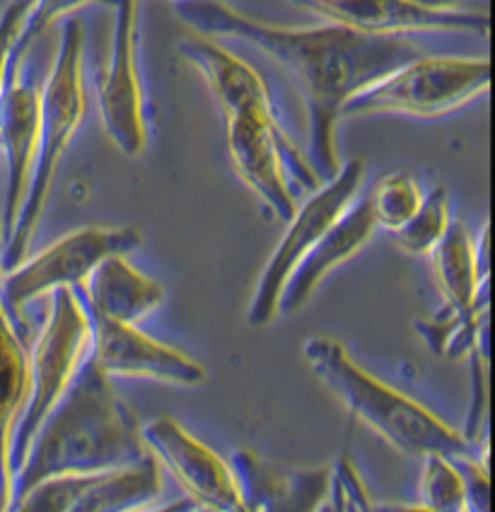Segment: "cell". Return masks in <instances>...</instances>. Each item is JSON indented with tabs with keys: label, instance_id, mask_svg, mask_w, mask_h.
<instances>
[{
	"label": "cell",
	"instance_id": "2",
	"mask_svg": "<svg viewBox=\"0 0 495 512\" xmlns=\"http://www.w3.org/2000/svg\"><path fill=\"white\" fill-rule=\"evenodd\" d=\"M145 455L136 413L116 394L112 377L85 358L13 474L8 510L46 479L126 467Z\"/></svg>",
	"mask_w": 495,
	"mask_h": 512
},
{
	"label": "cell",
	"instance_id": "1",
	"mask_svg": "<svg viewBox=\"0 0 495 512\" xmlns=\"http://www.w3.org/2000/svg\"><path fill=\"white\" fill-rule=\"evenodd\" d=\"M174 13L203 37H230L256 46L293 75L307 107V162L326 182L339 172L336 124L343 104L401 63L423 56L406 34H363L331 25L281 27L254 20L225 0H174Z\"/></svg>",
	"mask_w": 495,
	"mask_h": 512
},
{
	"label": "cell",
	"instance_id": "15",
	"mask_svg": "<svg viewBox=\"0 0 495 512\" xmlns=\"http://www.w3.org/2000/svg\"><path fill=\"white\" fill-rule=\"evenodd\" d=\"M90 327L92 343L87 358L107 377H143L179 387L206 382V370L194 358L153 339L136 324L90 314Z\"/></svg>",
	"mask_w": 495,
	"mask_h": 512
},
{
	"label": "cell",
	"instance_id": "16",
	"mask_svg": "<svg viewBox=\"0 0 495 512\" xmlns=\"http://www.w3.org/2000/svg\"><path fill=\"white\" fill-rule=\"evenodd\" d=\"M230 467L247 512H319L324 510L331 467H290L252 450H235Z\"/></svg>",
	"mask_w": 495,
	"mask_h": 512
},
{
	"label": "cell",
	"instance_id": "28",
	"mask_svg": "<svg viewBox=\"0 0 495 512\" xmlns=\"http://www.w3.org/2000/svg\"><path fill=\"white\" fill-rule=\"evenodd\" d=\"M172 3H174V0H172Z\"/></svg>",
	"mask_w": 495,
	"mask_h": 512
},
{
	"label": "cell",
	"instance_id": "6",
	"mask_svg": "<svg viewBox=\"0 0 495 512\" xmlns=\"http://www.w3.org/2000/svg\"><path fill=\"white\" fill-rule=\"evenodd\" d=\"M92 327L75 288L51 293V310L34 348L29 351V389L25 406L10 438V471L22 467L34 435L51 409L71 387L75 372L90 353ZM13 484V481H10Z\"/></svg>",
	"mask_w": 495,
	"mask_h": 512
},
{
	"label": "cell",
	"instance_id": "20",
	"mask_svg": "<svg viewBox=\"0 0 495 512\" xmlns=\"http://www.w3.org/2000/svg\"><path fill=\"white\" fill-rule=\"evenodd\" d=\"M428 256L442 295V305L457 314H467L476 307L488 305V278H483L479 271L476 240L471 237L467 225L452 220L445 237Z\"/></svg>",
	"mask_w": 495,
	"mask_h": 512
},
{
	"label": "cell",
	"instance_id": "19",
	"mask_svg": "<svg viewBox=\"0 0 495 512\" xmlns=\"http://www.w3.org/2000/svg\"><path fill=\"white\" fill-rule=\"evenodd\" d=\"M75 290L90 314L126 324L143 322L165 300L162 285L133 269L126 254H112L99 261Z\"/></svg>",
	"mask_w": 495,
	"mask_h": 512
},
{
	"label": "cell",
	"instance_id": "3",
	"mask_svg": "<svg viewBox=\"0 0 495 512\" xmlns=\"http://www.w3.org/2000/svg\"><path fill=\"white\" fill-rule=\"evenodd\" d=\"M302 356L319 382L346 406L353 418L375 430L401 455H447L454 459H488V445L467 440L409 394L389 387L355 363L348 348L331 336H310Z\"/></svg>",
	"mask_w": 495,
	"mask_h": 512
},
{
	"label": "cell",
	"instance_id": "23",
	"mask_svg": "<svg viewBox=\"0 0 495 512\" xmlns=\"http://www.w3.org/2000/svg\"><path fill=\"white\" fill-rule=\"evenodd\" d=\"M363 196L377 228L394 232L418 211L423 189L409 172H389L375 179Z\"/></svg>",
	"mask_w": 495,
	"mask_h": 512
},
{
	"label": "cell",
	"instance_id": "17",
	"mask_svg": "<svg viewBox=\"0 0 495 512\" xmlns=\"http://www.w3.org/2000/svg\"><path fill=\"white\" fill-rule=\"evenodd\" d=\"M377 225L372 220L365 196H355L351 206L343 211L329 230L319 237V242L297 261L293 273L283 285V293L278 298V314H293L312 298L317 285L339 269L348 259H353L375 235Z\"/></svg>",
	"mask_w": 495,
	"mask_h": 512
},
{
	"label": "cell",
	"instance_id": "18",
	"mask_svg": "<svg viewBox=\"0 0 495 512\" xmlns=\"http://www.w3.org/2000/svg\"><path fill=\"white\" fill-rule=\"evenodd\" d=\"M177 51L189 66H194L206 78L225 114L256 109V112L281 116L261 73L244 58L227 51L223 44L203 34H194V37L179 39Z\"/></svg>",
	"mask_w": 495,
	"mask_h": 512
},
{
	"label": "cell",
	"instance_id": "26",
	"mask_svg": "<svg viewBox=\"0 0 495 512\" xmlns=\"http://www.w3.org/2000/svg\"><path fill=\"white\" fill-rule=\"evenodd\" d=\"M372 498L360 479L358 469L346 455L336 459L329 476V491H326L324 510L336 512H355V510H372Z\"/></svg>",
	"mask_w": 495,
	"mask_h": 512
},
{
	"label": "cell",
	"instance_id": "13",
	"mask_svg": "<svg viewBox=\"0 0 495 512\" xmlns=\"http://www.w3.org/2000/svg\"><path fill=\"white\" fill-rule=\"evenodd\" d=\"M145 450L157 459L162 471L177 481L184 496L196 500L201 510L242 512L244 500L235 471L218 452L203 445L172 416H160L141 426Z\"/></svg>",
	"mask_w": 495,
	"mask_h": 512
},
{
	"label": "cell",
	"instance_id": "25",
	"mask_svg": "<svg viewBox=\"0 0 495 512\" xmlns=\"http://www.w3.org/2000/svg\"><path fill=\"white\" fill-rule=\"evenodd\" d=\"M87 5H104V8H114L116 0H34V8L29 13V20L22 32L20 44H17L13 58H25L32 54L34 44L49 32V27L54 25L61 17H71L75 10L87 8Z\"/></svg>",
	"mask_w": 495,
	"mask_h": 512
},
{
	"label": "cell",
	"instance_id": "8",
	"mask_svg": "<svg viewBox=\"0 0 495 512\" xmlns=\"http://www.w3.org/2000/svg\"><path fill=\"white\" fill-rule=\"evenodd\" d=\"M143 244L136 228H80L68 232L42 252L25 256L13 269L0 271V298L10 317L20 319L34 300L58 288H80L102 259L131 254Z\"/></svg>",
	"mask_w": 495,
	"mask_h": 512
},
{
	"label": "cell",
	"instance_id": "11",
	"mask_svg": "<svg viewBox=\"0 0 495 512\" xmlns=\"http://www.w3.org/2000/svg\"><path fill=\"white\" fill-rule=\"evenodd\" d=\"M109 56L97 78L99 119L107 138L126 157L143 155L148 145V107L138 66V13L141 0H116Z\"/></svg>",
	"mask_w": 495,
	"mask_h": 512
},
{
	"label": "cell",
	"instance_id": "24",
	"mask_svg": "<svg viewBox=\"0 0 495 512\" xmlns=\"http://www.w3.org/2000/svg\"><path fill=\"white\" fill-rule=\"evenodd\" d=\"M418 476V510L428 512H469L467 486L457 462L447 455H423Z\"/></svg>",
	"mask_w": 495,
	"mask_h": 512
},
{
	"label": "cell",
	"instance_id": "22",
	"mask_svg": "<svg viewBox=\"0 0 495 512\" xmlns=\"http://www.w3.org/2000/svg\"><path fill=\"white\" fill-rule=\"evenodd\" d=\"M450 223V196L445 186H435L428 194H423L418 211L399 230L392 232L394 244L411 256H428L445 237Z\"/></svg>",
	"mask_w": 495,
	"mask_h": 512
},
{
	"label": "cell",
	"instance_id": "5",
	"mask_svg": "<svg viewBox=\"0 0 495 512\" xmlns=\"http://www.w3.org/2000/svg\"><path fill=\"white\" fill-rule=\"evenodd\" d=\"M491 85L488 56H416L353 95L341 116L399 114L438 119L486 95Z\"/></svg>",
	"mask_w": 495,
	"mask_h": 512
},
{
	"label": "cell",
	"instance_id": "14",
	"mask_svg": "<svg viewBox=\"0 0 495 512\" xmlns=\"http://www.w3.org/2000/svg\"><path fill=\"white\" fill-rule=\"evenodd\" d=\"M27 58L13 61L8 83L0 92V153L8 165V184H5V199L0 208L3 244L13 232L17 213L27 196L34 157H37L44 80H39L37 68H27Z\"/></svg>",
	"mask_w": 495,
	"mask_h": 512
},
{
	"label": "cell",
	"instance_id": "10",
	"mask_svg": "<svg viewBox=\"0 0 495 512\" xmlns=\"http://www.w3.org/2000/svg\"><path fill=\"white\" fill-rule=\"evenodd\" d=\"M165 498V471L145 455L126 467L66 474L37 484L15 510L34 512H141Z\"/></svg>",
	"mask_w": 495,
	"mask_h": 512
},
{
	"label": "cell",
	"instance_id": "27",
	"mask_svg": "<svg viewBox=\"0 0 495 512\" xmlns=\"http://www.w3.org/2000/svg\"><path fill=\"white\" fill-rule=\"evenodd\" d=\"M32 8L34 0H10L8 8L0 13V92H3L5 83H8L15 49L20 44L22 32H25Z\"/></svg>",
	"mask_w": 495,
	"mask_h": 512
},
{
	"label": "cell",
	"instance_id": "4",
	"mask_svg": "<svg viewBox=\"0 0 495 512\" xmlns=\"http://www.w3.org/2000/svg\"><path fill=\"white\" fill-rule=\"evenodd\" d=\"M85 32L78 20L68 17L58 37V51L49 75L42 83V112H39V141L27 196L22 201L13 232L0 247V271L13 269L25 259L29 242L42 220L56 170L85 119Z\"/></svg>",
	"mask_w": 495,
	"mask_h": 512
},
{
	"label": "cell",
	"instance_id": "21",
	"mask_svg": "<svg viewBox=\"0 0 495 512\" xmlns=\"http://www.w3.org/2000/svg\"><path fill=\"white\" fill-rule=\"evenodd\" d=\"M29 389V348L15 329V319L0 298V510L10 500V438Z\"/></svg>",
	"mask_w": 495,
	"mask_h": 512
},
{
	"label": "cell",
	"instance_id": "9",
	"mask_svg": "<svg viewBox=\"0 0 495 512\" xmlns=\"http://www.w3.org/2000/svg\"><path fill=\"white\" fill-rule=\"evenodd\" d=\"M363 179L365 162L353 157V160L343 162L334 177L319 184L312 194H307L305 201L297 203L293 218L285 223L288 228L256 281L252 305L247 312V322L252 327H266L273 317H278V298H281L283 285L297 261L310 252L319 237L329 230V225L351 206L355 196L360 194Z\"/></svg>",
	"mask_w": 495,
	"mask_h": 512
},
{
	"label": "cell",
	"instance_id": "12",
	"mask_svg": "<svg viewBox=\"0 0 495 512\" xmlns=\"http://www.w3.org/2000/svg\"><path fill=\"white\" fill-rule=\"evenodd\" d=\"M324 22L363 34H474L488 37V15L459 0H290Z\"/></svg>",
	"mask_w": 495,
	"mask_h": 512
},
{
	"label": "cell",
	"instance_id": "7",
	"mask_svg": "<svg viewBox=\"0 0 495 512\" xmlns=\"http://www.w3.org/2000/svg\"><path fill=\"white\" fill-rule=\"evenodd\" d=\"M225 138L237 177L281 223L293 218L297 208L295 189L312 194L322 184L307 155L290 138L281 116L256 109L225 114Z\"/></svg>",
	"mask_w": 495,
	"mask_h": 512
}]
</instances>
